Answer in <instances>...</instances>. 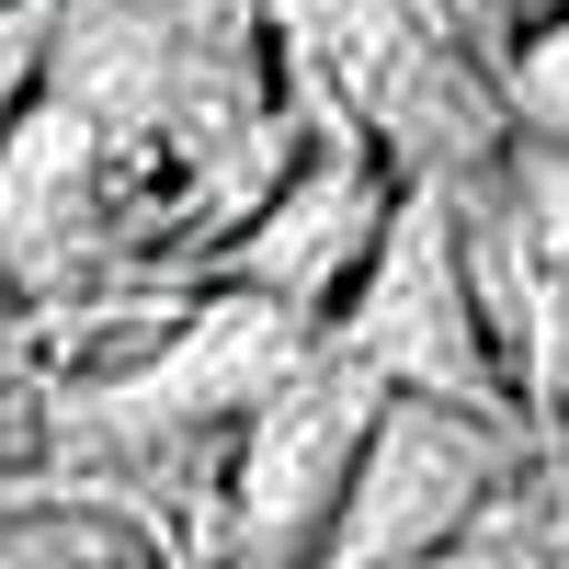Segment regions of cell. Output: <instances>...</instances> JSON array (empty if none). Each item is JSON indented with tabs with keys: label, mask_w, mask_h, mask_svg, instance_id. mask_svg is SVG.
<instances>
[{
	"label": "cell",
	"mask_w": 569,
	"mask_h": 569,
	"mask_svg": "<svg viewBox=\"0 0 569 569\" xmlns=\"http://www.w3.org/2000/svg\"><path fill=\"white\" fill-rule=\"evenodd\" d=\"M319 342L376 399H445V410H501L512 421V353L479 308V273H467L456 171H399V206H388L353 297L330 308Z\"/></svg>",
	"instance_id": "6da1fadb"
},
{
	"label": "cell",
	"mask_w": 569,
	"mask_h": 569,
	"mask_svg": "<svg viewBox=\"0 0 569 569\" xmlns=\"http://www.w3.org/2000/svg\"><path fill=\"white\" fill-rule=\"evenodd\" d=\"M525 433L501 410H445V399H376V433L353 456V490L330 512L319 569H433L525 501Z\"/></svg>",
	"instance_id": "7a4b0ae2"
},
{
	"label": "cell",
	"mask_w": 569,
	"mask_h": 569,
	"mask_svg": "<svg viewBox=\"0 0 569 569\" xmlns=\"http://www.w3.org/2000/svg\"><path fill=\"white\" fill-rule=\"evenodd\" d=\"M228 433H240V456H228V490H217V558L206 569H319L330 512L353 490V456L376 433V388L330 342H308L297 376L273 399H251Z\"/></svg>",
	"instance_id": "3957f363"
},
{
	"label": "cell",
	"mask_w": 569,
	"mask_h": 569,
	"mask_svg": "<svg viewBox=\"0 0 569 569\" xmlns=\"http://www.w3.org/2000/svg\"><path fill=\"white\" fill-rule=\"evenodd\" d=\"M388 206H399V160L376 149V137H353V126H319L308 160H284L251 194V217L206 251V284L330 330V308L353 297V273L376 251V228H388Z\"/></svg>",
	"instance_id": "277c9868"
},
{
	"label": "cell",
	"mask_w": 569,
	"mask_h": 569,
	"mask_svg": "<svg viewBox=\"0 0 569 569\" xmlns=\"http://www.w3.org/2000/svg\"><path fill=\"white\" fill-rule=\"evenodd\" d=\"M319 342L308 319H284L262 297H228V284H206L194 308H171V330L137 365H114L103 388V433L114 445H182V433H228L251 399H273L284 376H297V353Z\"/></svg>",
	"instance_id": "5b68a950"
},
{
	"label": "cell",
	"mask_w": 569,
	"mask_h": 569,
	"mask_svg": "<svg viewBox=\"0 0 569 569\" xmlns=\"http://www.w3.org/2000/svg\"><path fill=\"white\" fill-rule=\"evenodd\" d=\"M149 536L114 525V501H12L0 512V569H137Z\"/></svg>",
	"instance_id": "8992f818"
},
{
	"label": "cell",
	"mask_w": 569,
	"mask_h": 569,
	"mask_svg": "<svg viewBox=\"0 0 569 569\" xmlns=\"http://www.w3.org/2000/svg\"><path fill=\"white\" fill-rule=\"evenodd\" d=\"M46 433H58V365H46V319L0 297V479H46Z\"/></svg>",
	"instance_id": "52a82bcc"
},
{
	"label": "cell",
	"mask_w": 569,
	"mask_h": 569,
	"mask_svg": "<svg viewBox=\"0 0 569 569\" xmlns=\"http://www.w3.org/2000/svg\"><path fill=\"white\" fill-rule=\"evenodd\" d=\"M501 103L525 114L536 149H569V12H547L501 46Z\"/></svg>",
	"instance_id": "ba28073f"
},
{
	"label": "cell",
	"mask_w": 569,
	"mask_h": 569,
	"mask_svg": "<svg viewBox=\"0 0 569 569\" xmlns=\"http://www.w3.org/2000/svg\"><path fill=\"white\" fill-rule=\"evenodd\" d=\"M512 217H525V251L547 284H569V149H512Z\"/></svg>",
	"instance_id": "9c48e42d"
},
{
	"label": "cell",
	"mask_w": 569,
	"mask_h": 569,
	"mask_svg": "<svg viewBox=\"0 0 569 569\" xmlns=\"http://www.w3.org/2000/svg\"><path fill=\"white\" fill-rule=\"evenodd\" d=\"M58 12L69 0H0V137L23 126V103L46 91V58H58Z\"/></svg>",
	"instance_id": "30bf717a"
},
{
	"label": "cell",
	"mask_w": 569,
	"mask_h": 569,
	"mask_svg": "<svg viewBox=\"0 0 569 569\" xmlns=\"http://www.w3.org/2000/svg\"><path fill=\"white\" fill-rule=\"evenodd\" d=\"M512 365H525V388L558 410V433H569V284H547V273H536L525 330H512Z\"/></svg>",
	"instance_id": "8fae6325"
},
{
	"label": "cell",
	"mask_w": 569,
	"mask_h": 569,
	"mask_svg": "<svg viewBox=\"0 0 569 569\" xmlns=\"http://www.w3.org/2000/svg\"><path fill=\"white\" fill-rule=\"evenodd\" d=\"M547 12H569V0H501V46L525 34V23H547Z\"/></svg>",
	"instance_id": "7c38bea8"
},
{
	"label": "cell",
	"mask_w": 569,
	"mask_h": 569,
	"mask_svg": "<svg viewBox=\"0 0 569 569\" xmlns=\"http://www.w3.org/2000/svg\"><path fill=\"white\" fill-rule=\"evenodd\" d=\"M547 501H558V569H569V433H558V490Z\"/></svg>",
	"instance_id": "4fadbf2b"
},
{
	"label": "cell",
	"mask_w": 569,
	"mask_h": 569,
	"mask_svg": "<svg viewBox=\"0 0 569 569\" xmlns=\"http://www.w3.org/2000/svg\"><path fill=\"white\" fill-rule=\"evenodd\" d=\"M137 569H160V558H137Z\"/></svg>",
	"instance_id": "5bb4252c"
},
{
	"label": "cell",
	"mask_w": 569,
	"mask_h": 569,
	"mask_svg": "<svg viewBox=\"0 0 569 569\" xmlns=\"http://www.w3.org/2000/svg\"><path fill=\"white\" fill-rule=\"evenodd\" d=\"M547 569H558V558H547Z\"/></svg>",
	"instance_id": "9a60e30c"
},
{
	"label": "cell",
	"mask_w": 569,
	"mask_h": 569,
	"mask_svg": "<svg viewBox=\"0 0 569 569\" xmlns=\"http://www.w3.org/2000/svg\"><path fill=\"white\" fill-rule=\"evenodd\" d=\"M433 569H445V558H433Z\"/></svg>",
	"instance_id": "2e32d148"
}]
</instances>
